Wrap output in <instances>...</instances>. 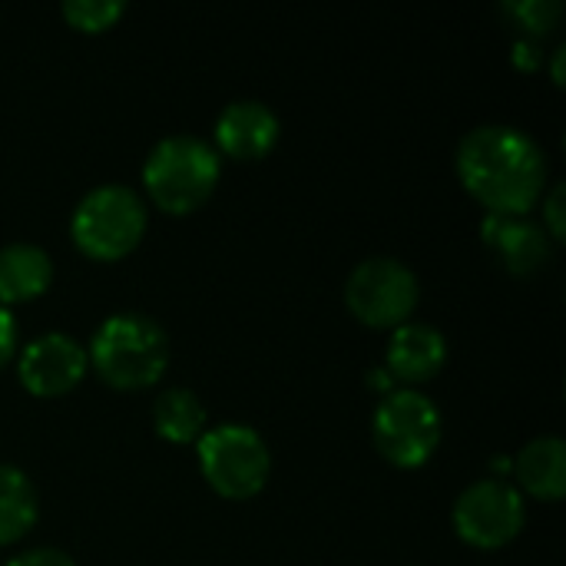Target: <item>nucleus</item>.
<instances>
[{
    "instance_id": "obj_19",
    "label": "nucleus",
    "mask_w": 566,
    "mask_h": 566,
    "mask_svg": "<svg viewBox=\"0 0 566 566\" xmlns=\"http://www.w3.org/2000/svg\"><path fill=\"white\" fill-rule=\"evenodd\" d=\"M541 209H544V216H541V226H544V232L551 235V242L557 245V242H564L566 235V186L564 182H554L544 196H541Z\"/></svg>"
},
{
    "instance_id": "obj_2",
    "label": "nucleus",
    "mask_w": 566,
    "mask_h": 566,
    "mask_svg": "<svg viewBox=\"0 0 566 566\" xmlns=\"http://www.w3.org/2000/svg\"><path fill=\"white\" fill-rule=\"evenodd\" d=\"M86 358L90 368L119 391L149 388L169 365V335L143 312H113L96 325Z\"/></svg>"
},
{
    "instance_id": "obj_6",
    "label": "nucleus",
    "mask_w": 566,
    "mask_h": 566,
    "mask_svg": "<svg viewBox=\"0 0 566 566\" xmlns=\"http://www.w3.org/2000/svg\"><path fill=\"white\" fill-rule=\"evenodd\" d=\"M371 438L391 464L421 468L441 444V408L418 388H391L375 405Z\"/></svg>"
},
{
    "instance_id": "obj_5",
    "label": "nucleus",
    "mask_w": 566,
    "mask_h": 566,
    "mask_svg": "<svg viewBox=\"0 0 566 566\" xmlns=\"http://www.w3.org/2000/svg\"><path fill=\"white\" fill-rule=\"evenodd\" d=\"M196 458L209 488L229 501L255 497L272 474V454L265 438L242 421H222L206 428L196 441Z\"/></svg>"
},
{
    "instance_id": "obj_10",
    "label": "nucleus",
    "mask_w": 566,
    "mask_h": 566,
    "mask_svg": "<svg viewBox=\"0 0 566 566\" xmlns=\"http://www.w3.org/2000/svg\"><path fill=\"white\" fill-rule=\"evenodd\" d=\"M282 123L262 99H232L216 119V153L229 159H262L279 143Z\"/></svg>"
},
{
    "instance_id": "obj_23",
    "label": "nucleus",
    "mask_w": 566,
    "mask_h": 566,
    "mask_svg": "<svg viewBox=\"0 0 566 566\" xmlns=\"http://www.w3.org/2000/svg\"><path fill=\"white\" fill-rule=\"evenodd\" d=\"M564 53L566 46L560 43V46L554 50V83H564Z\"/></svg>"
},
{
    "instance_id": "obj_14",
    "label": "nucleus",
    "mask_w": 566,
    "mask_h": 566,
    "mask_svg": "<svg viewBox=\"0 0 566 566\" xmlns=\"http://www.w3.org/2000/svg\"><path fill=\"white\" fill-rule=\"evenodd\" d=\"M53 282V259L33 242H10L0 249V305H17L43 295Z\"/></svg>"
},
{
    "instance_id": "obj_3",
    "label": "nucleus",
    "mask_w": 566,
    "mask_h": 566,
    "mask_svg": "<svg viewBox=\"0 0 566 566\" xmlns=\"http://www.w3.org/2000/svg\"><path fill=\"white\" fill-rule=\"evenodd\" d=\"M222 172V156L212 143L176 133L163 136L143 159V189L146 196L172 216H186L199 209Z\"/></svg>"
},
{
    "instance_id": "obj_9",
    "label": "nucleus",
    "mask_w": 566,
    "mask_h": 566,
    "mask_svg": "<svg viewBox=\"0 0 566 566\" xmlns=\"http://www.w3.org/2000/svg\"><path fill=\"white\" fill-rule=\"evenodd\" d=\"M86 371H90L86 345L66 332H43L30 338L17 355L20 385L36 398L66 395L83 381Z\"/></svg>"
},
{
    "instance_id": "obj_18",
    "label": "nucleus",
    "mask_w": 566,
    "mask_h": 566,
    "mask_svg": "<svg viewBox=\"0 0 566 566\" xmlns=\"http://www.w3.org/2000/svg\"><path fill=\"white\" fill-rule=\"evenodd\" d=\"M507 10L524 23V30L531 33H547L560 13H564V3L560 0H521V3H507Z\"/></svg>"
},
{
    "instance_id": "obj_4",
    "label": "nucleus",
    "mask_w": 566,
    "mask_h": 566,
    "mask_svg": "<svg viewBox=\"0 0 566 566\" xmlns=\"http://www.w3.org/2000/svg\"><path fill=\"white\" fill-rule=\"evenodd\" d=\"M146 222V202L133 186L103 182L76 202L70 216V239L83 255L109 262L129 255L139 245Z\"/></svg>"
},
{
    "instance_id": "obj_11",
    "label": "nucleus",
    "mask_w": 566,
    "mask_h": 566,
    "mask_svg": "<svg viewBox=\"0 0 566 566\" xmlns=\"http://www.w3.org/2000/svg\"><path fill=\"white\" fill-rule=\"evenodd\" d=\"M481 239L501 259V265L514 275H534L554 255L551 235L531 216H494V212H488L481 222Z\"/></svg>"
},
{
    "instance_id": "obj_1",
    "label": "nucleus",
    "mask_w": 566,
    "mask_h": 566,
    "mask_svg": "<svg viewBox=\"0 0 566 566\" xmlns=\"http://www.w3.org/2000/svg\"><path fill=\"white\" fill-rule=\"evenodd\" d=\"M464 189L494 216H527L547 186V153L521 126L481 123L454 156Z\"/></svg>"
},
{
    "instance_id": "obj_12",
    "label": "nucleus",
    "mask_w": 566,
    "mask_h": 566,
    "mask_svg": "<svg viewBox=\"0 0 566 566\" xmlns=\"http://www.w3.org/2000/svg\"><path fill=\"white\" fill-rule=\"evenodd\" d=\"M444 361H448V338L434 325L405 322V325L391 328V338L385 348V371L401 388L424 385V381L438 378Z\"/></svg>"
},
{
    "instance_id": "obj_22",
    "label": "nucleus",
    "mask_w": 566,
    "mask_h": 566,
    "mask_svg": "<svg viewBox=\"0 0 566 566\" xmlns=\"http://www.w3.org/2000/svg\"><path fill=\"white\" fill-rule=\"evenodd\" d=\"M541 60H544V53H541V43H537V40L521 36V40L514 43V63H517L521 70H534V66H541Z\"/></svg>"
},
{
    "instance_id": "obj_17",
    "label": "nucleus",
    "mask_w": 566,
    "mask_h": 566,
    "mask_svg": "<svg viewBox=\"0 0 566 566\" xmlns=\"http://www.w3.org/2000/svg\"><path fill=\"white\" fill-rule=\"evenodd\" d=\"M60 13L73 30L103 33L126 13V3L123 0H66Z\"/></svg>"
},
{
    "instance_id": "obj_16",
    "label": "nucleus",
    "mask_w": 566,
    "mask_h": 566,
    "mask_svg": "<svg viewBox=\"0 0 566 566\" xmlns=\"http://www.w3.org/2000/svg\"><path fill=\"white\" fill-rule=\"evenodd\" d=\"M36 514L40 504L33 481L13 464H0V547L20 541L36 524Z\"/></svg>"
},
{
    "instance_id": "obj_15",
    "label": "nucleus",
    "mask_w": 566,
    "mask_h": 566,
    "mask_svg": "<svg viewBox=\"0 0 566 566\" xmlns=\"http://www.w3.org/2000/svg\"><path fill=\"white\" fill-rule=\"evenodd\" d=\"M153 428L159 438L172 444H196L199 434L209 428V411L189 388H166L153 401Z\"/></svg>"
},
{
    "instance_id": "obj_7",
    "label": "nucleus",
    "mask_w": 566,
    "mask_h": 566,
    "mask_svg": "<svg viewBox=\"0 0 566 566\" xmlns=\"http://www.w3.org/2000/svg\"><path fill=\"white\" fill-rule=\"evenodd\" d=\"M421 298L415 269L395 255H368L345 282L348 312L371 328H398L411 322Z\"/></svg>"
},
{
    "instance_id": "obj_21",
    "label": "nucleus",
    "mask_w": 566,
    "mask_h": 566,
    "mask_svg": "<svg viewBox=\"0 0 566 566\" xmlns=\"http://www.w3.org/2000/svg\"><path fill=\"white\" fill-rule=\"evenodd\" d=\"M17 352V318L7 305H0V368L13 358Z\"/></svg>"
},
{
    "instance_id": "obj_13",
    "label": "nucleus",
    "mask_w": 566,
    "mask_h": 566,
    "mask_svg": "<svg viewBox=\"0 0 566 566\" xmlns=\"http://www.w3.org/2000/svg\"><path fill=\"white\" fill-rule=\"evenodd\" d=\"M511 474L517 484L541 497V501H560L566 494V444L557 434H541L527 441L517 458H511ZM517 488V491H521Z\"/></svg>"
},
{
    "instance_id": "obj_20",
    "label": "nucleus",
    "mask_w": 566,
    "mask_h": 566,
    "mask_svg": "<svg viewBox=\"0 0 566 566\" xmlns=\"http://www.w3.org/2000/svg\"><path fill=\"white\" fill-rule=\"evenodd\" d=\"M3 566H76L70 554L56 551V547H33V551H23L17 557H10Z\"/></svg>"
},
{
    "instance_id": "obj_8",
    "label": "nucleus",
    "mask_w": 566,
    "mask_h": 566,
    "mask_svg": "<svg viewBox=\"0 0 566 566\" xmlns=\"http://www.w3.org/2000/svg\"><path fill=\"white\" fill-rule=\"evenodd\" d=\"M454 531L464 544L481 551L507 547L527 524V504L524 494L507 478H481L468 484L451 511Z\"/></svg>"
}]
</instances>
